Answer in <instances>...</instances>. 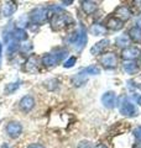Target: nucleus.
Listing matches in <instances>:
<instances>
[{"label": "nucleus", "instance_id": "obj_31", "mask_svg": "<svg viewBox=\"0 0 141 148\" xmlns=\"http://www.w3.org/2000/svg\"><path fill=\"white\" fill-rule=\"evenodd\" d=\"M1 54H3V45L0 42V64H1Z\"/></svg>", "mask_w": 141, "mask_h": 148}, {"label": "nucleus", "instance_id": "obj_30", "mask_svg": "<svg viewBox=\"0 0 141 148\" xmlns=\"http://www.w3.org/2000/svg\"><path fill=\"white\" fill-rule=\"evenodd\" d=\"M134 99H135V101H136V103H138L139 105H141V95H140V94L134 95Z\"/></svg>", "mask_w": 141, "mask_h": 148}, {"label": "nucleus", "instance_id": "obj_4", "mask_svg": "<svg viewBox=\"0 0 141 148\" xmlns=\"http://www.w3.org/2000/svg\"><path fill=\"white\" fill-rule=\"evenodd\" d=\"M119 110H120V114L124 115V116H128V117H133L138 115V110H136V106L133 103H129V101H124L119 105Z\"/></svg>", "mask_w": 141, "mask_h": 148}, {"label": "nucleus", "instance_id": "obj_33", "mask_svg": "<svg viewBox=\"0 0 141 148\" xmlns=\"http://www.w3.org/2000/svg\"><path fill=\"white\" fill-rule=\"evenodd\" d=\"M94 148H106L104 145H97L95 147H94Z\"/></svg>", "mask_w": 141, "mask_h": 148}, {"label": "nucleus", "instance_id": "obj_22", "mask_svg": "<svg viewBox=\"0 0 141 148\" xmlns=\"http://www.w3.org/2000/svg\"><path fill=\"white\" fill-rule=\"evenodd\" d=\"M105 32H106V29L103 25L94 24L91 27V34L94 36H103V35H105Z\"/></svg>", "mask_w": 141, "mask_h": 148}, {"label": "nucleus", "instance_id": "obj_5", "mask_svg": "<svg viewBox=\"0 0 141 148\" xmlns=\"http://www.w3.org/2000/svg\"><path fill=\"white\" fill-rule=\"evenodd\" d=\"M6 133L10 138H17L22 133V126L21 123L11 121L6 125Z\"/></svg>", "mask_w": 141, "mask_h": 148}, {"label": "nucleus", "instance_id": "obj_10", "mask_svg": "<svg viewBox=\"0 0 141 148\" xmlns=\"http://www.w3.org/2000/svg\"><path fill=\"white\" fill-rule=\"evenodd\" d=\"M58 62H61L59 57L57 56V53H47L46 56H44L42 57V64H44L45 67H55L56 64H57Z\"/></svg>", "mask_w": 141, "mask_h": 148}, {"label": "nucleus", "instance_id": "obj_28", "mask_svg": "<svg viewBox=\"0 0 141 148\" xmlns=\"http://www.w3.org/2000/svg\"><path fill=\"white\" fill-rule=\"evenodd\" d=\"M134 136L138 138L139 141H141V126H139V127H136L135 130H134Z\"/></svg>", "mask_w": 141, "mask_h": 148}, {"label": "nucleus", "instance_id": "obj_2", "mask_svg": "<svg viewBox=\"0 0 141 148\" xmlns=\"http://www.w3.org/2000/svg\"><path fill=\"white\" fill-rule=\"evenodd\" d=\"M69 45H72L76 51H81L87 43V32L86 29L82 26L78 31H76L74 34L70 35V37L68 38Z\"/></svg>", "mask_w": 141, "mask_h": 148}, {"label": "nucleus", "instance_id": "obj_3", "mask_svg": "<svg viewBox=\"0 0 141 148\" xmlns=\"http://www.w3.org/2000/svg\"><path fill=\"white\" fill-rule=\"evenodd\" d=\"M52 15L48 9H45V8H37L35 10H32L30 14V18L31 21L36 25H44L45 22L48 20V17Z\"/></svg>", "mask_w": 141, "mask_h": 148}, {"label": "nucleus", "instance_id": "obj_1", "mask_svg": "<svg viewBox=\"0 0 141 148\" xmlns=\"http://www.w3.org/2000/svg\"><path fill=\"white\" fill-rule=\"evenodd\" d=\"M56 10H57V12L52 14V17H51V26L55 31H59L72 22V17L68 14L61 12L59 8H56Z\"/></svg>", "mask_w": 141, "mask_h": 148}, {"label": "nucleus", "instance_id": "obj_29", "mask_svg": "<svg viewBox=\"0 0 141 148\" xmlns=\"http://www.w3.org/2000/svg\"><path fill=\"white\" fill-rule=\"evenodd\" d=\"M27 148H45L42 145H40V143H32V145H30Z\"/></svg>", "mask_w": 141, "mask_h": 148}, {"label": "nucleus", "instance_id": "obj_25", "mask_svg": "<svg viewBox=\"0 0 141 148\" xmlns=\"http://www.w3.org/2000/svg\"><path fill=\"white\" fill-rule=\"evenodd\" d=\"M17 49H19V45H17V42H15L14 40H11L10 42L8 43V53H9V56L14 54Z\"/></svg>", "mask_w": 141, "mask_h": 148}, {"label": "nucleus", "instance_id": "obj_26", "mask_svg": "<svg viewBox=\"0 0 141 148\" xmlns=\"http://www.w3.org/2000/svg\"><path fill=\"white\" fill-rule=\"evenodd\" d=\"M76 62H77V58L76 57H70L69 59H67V61L64 62L63 66H64V68H72Z\"/></svg>", "mask_w": 141, "mask_h": 148}, {"label": "nucleus", "instance_id": "obj_11", "mask_svg": "<svg viewBox=\"0 0 141 148\" xmlns=\"http://www.w3.org/2000/svg\"><path fill=\"white\" fill-rule=\"evenodd\" d=\"M16 4L12 3V1H5L1 5V9H0V12H1V15L4 17H10L14 12L16 11Z\"/></svg>", "mask_w": 141, "mask_h": 148}, {"label": "nucleus", "instance_id": "obj_6", "mask_svg": "<svg viewBox=\"0 0 141 148\" xmlns=\"http://www.w3.org/2000/svg\"><path fill=\"white\" fill-rule=\"evenodd\" d=\"M102 103L106 109H113L116 105V94L114 91H106L102 95Z\"/></svg>", "mask_w": 141, "mask_h": 148}, {"label": "nucleus", "instance_id": "obj_35", "mask_svg": "<svg viewBox=\"0 0 141 148\" xmlns=\"http://www.w3.org/2000/svg\"><path fill=\"white\" fill-rule=\"evenodd\" d=\"M1 148H9V146H8L6 143H5V145H3V147H1Z\"/></svg>", "mask_w": 141, "mask_h": 148}, {"label": "nucleus", "instance_id": "obj_17", "mask_svg": "<svg viewBox=\"0 0 141 148\" xmlns=\"http://www.w3.org/2000/svg\"><path fill=\"white\" fill-rule=\"evenodd\" d=\"M87 78H88L87 74H84L81 71L78 74H76V75L72 78V83H73V85H76V86H82L83 84L87 83Z\"/></svg>", "mask_w": 141, "mask_h": 148}, {"label": "nucleus", "instance_id": "obj_15", "mask_svg": "<svg viewBox=\"0 0 141 148\" xmlns=\"http://www.w3.org/2000/svg\"><path fill=\"white\" fill-rule=\"evenodd\" d=\"M11 40H14L16 42V41H25L27 40V34H26V31L24 30V29H15L11 34Z\"/></svg>", "mask_w": 141, "mask_h": 148}, {"label": "nucleus", "instance_id": "obj_27", "mask_svg": "<svg viewBox=\"0 0 141 148\" xmlns=\"http://www.w3.org/2000/svg\"><path fill=\"white\" fill-rule=\"evenodd\" d=\"M77 148H92V143L89 141H81L78 143Z\"/></svg>", "mask_w": 141, "mask_h": 148}, {"label": "nucleus", "instance_id": "obj_7", "mask_svg": "<svg viewBox=\"0 0 141 148\" xmlns=\"http://www.w3.org/2000/svg\"><path fill=\"white\" fill-rule=\"evenodd\" d=\"M140 54H141V52L138 47H130L129 46L128 48L123 49L121 57H123V59H125V61H134V59L138 58Z\"/></svg>", "mask_w": 141, "mask_h": 148}, {"label": "nucleus", "instance_id": "obj_16", "mask_svg": "<svg viewBox=\"0 0 141 148\" xmlns=\"http://www.w3.org/2000/svg\"><path fill=\"white\" fill-rule=\"evenodd\" d=\"M129 38L134 42H141V27L134 26L129 30Z\"/></svg>", "mask_w": 141, "mask_h": 148}, {"label": "nucleus", "instance_id": "obj_34", "mask_svg": "<svg viewBox=\"0 0 141 148\" xmlns=\"http://www.w3.org/2000/svg\"><path fill=\"white\" fill-rule=\"evenodd\" d=\"M134 148H141V143H136V145L134 146Z\"/></svg>", "mask_w": 141, "mask_h": 148}, {"label": "nucleus", "instance_id": "obj_20", "mask_svg": "<svg viewBox=\"0 0 141 148\" xmlns=\"http://www.w3.org/2000/svg\"><path fill=\"white\" fill-rule=\"evenodd\" d=\"M123 69L128 74H135L139 72V66L135 62H125L123 64Z\"/></svg>", "mask_w": 141, "mask_h": 148}, {"label": "nucleus", "instance_id": "obj_14", "mask_svg": "<svg viewBox=\"0 0 141 148\" xmlns=\"http://www.w3.org/2000/svg\"><path fill=\"white\" fill-rule=\"evenodd\" d=\"M108 45H109V40H102V41H99V42L95 43L91 48V53L92 54H95V56L97 54H100Z\"/></svg>", "mask_w": 141, "mask_h": 148}, {"label": "nucleus", "instance_id": "obj_8", "mask_svg": "<svg viewBox=\"0 0 141 148\" xmlns=\"http://www.w3.org/2000/svg\"><path fill=\"white\" fill-rule=\"evenodd\" d=\"M19 105H20V109H21L22 111H25V112H29V111H31L32 108L35 106V99H34V96H31V95H25V96H24V98L20 100Z\"/></svg>", "mask_w": 141, "mask_h": 148}, {"label": "nucleus", "instance_id": "obj_32", "mask_svg": "<svg viewBox=\"0 0 141 148\" xmlns=\"http://www.w3.org/2000/svg\"><path fill=\"white\" fill-rule=\"evenodd\" d=\"M62 4L67 6V5H69V4H72V1H70V0H69V1H62Z\"/></svg>", "mask_w": 141, "mask_h": 148}, {"label": "nucleus", "instance_id": "obj_23", "mask_svg": "<svg viewBox=\"0 0 141 148\" xmlns=\"http://www.w3.org/2000/svg\"><path fill=\"white\" fill-rule=\"evenodd\" d=\"M19 88H20V82H16V83H9V84H6L5 89H4V91H5V94L10 95L12 94L14 91H16Z\"/></svg>", "mask_w": 141, "mask_h": 148}, {"label": "nucleus", "instance_id": "obj_13", "mask_svg": "<svg viewBox=\"0 0 141 148\" xmlns=\"http://www.w3.org/2000/svg\"><path fill=\"white\" fill-rule=\"evenodd\" d=\"M37 69H39V67H37V58L35 56H30L25 63V71L27 73L32 74V73H36Z\"/></svg>", "mask_w": 141, "mask_h": 148}, {"label": "nucleus", "instance_id": "obj_21", "mask_svg": "<svg viewBox=\"0 0 141 148\" xmlns=\"http://www.w3.org/2000/svg\"><path fill=\"white\" fill-rule=\"evenodd\" d=\"M115 45L118 46V47H123V48H128L129 45H130V38L129 36H119L115 38Z\"/></svg>", "mask_w": 141, "mask_h": 148}, {"label": "nucleus", "instance_id": "obj_9", "mask_svg": "<svg viewBox=\"0 0 141 148\" xmlns=\"http://www.w3.org/2000/svg\"><path fill=\"white\" fill-rule=\"evenodd\" d=\"M102 64L105 68H114V67H116V64H118V57L115 56V53H111V52L105 53L102 57Z\"/></svg>", "mask_w": 141, "mask_h": 148}, {"label": "nucleus", "instance_id": "obj_24", "mask_svg": "<svg viewBox=\"0 0 141 148\" xmlns=\"http://www.w3.org/2000/svg\"><path fill=\"white\" fill-rule=\"evenodd\" d=\"M84 74H87V75H98V74H100V68L97 67V66H91V67H87L86 69H83L82 71Z\"/></svg>", "mask_w": 141, "mask_h": 148}, {"label": "nucleus", "instance_id": "obj_12", "mask_svg": "<svg viewBox=\"0 0 141 148\" xmlns=\"http://www.w3.org/2000/svg\"><path fill=\"white\" fill-rule=\"evenodd\" d=\"M131 11H130V9L128 8V6H119L116 9V11H115V17L116 18H119L120 21H128L129 18L131 17Z\"/></svg>", "mask_w": 141, "mask_h": 148}, {"label": "nucleus", "instance_id": "obj_19", "mask_svg": "<svg viewBox=\"0 0 141 148\" xmlns=\"http://www.w3.org/2000/svg\"><path fill=\"white\" fill-rule=\"evenodd\" d=\"M82 9L83 11L88 14V15H91V14H93L94 11L98 9V4L94 3V1H82Z\"/></svg>", "mask_w": 141, "mask_h": 148}, {"label": "nucleus", "instance_id": "obj_18", "mask_svg": "<svg viewBox=\"0 0 141 148\" xmlns=\"http://www.w3.org/2000/svg\"><path fill=\"white\" fill-rule=\"evenodd\" d=\"M108 27H109L110 30H113V31H119V30H121L123 29V25H124V22L123 21H120L119 18H116L115 16L114 17H111V18H109V21H108Z\"/></svg>", "mask_w": 141, "mask_h": 148}]
</instances>
